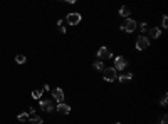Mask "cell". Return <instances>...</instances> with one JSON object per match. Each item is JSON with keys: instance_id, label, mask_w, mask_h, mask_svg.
<instances>
[{"instance_id": "obj_17", "label": "cell", "mask_w": 168, "mask_h": 124, "mask_svg": "<svg viewBox=\"0 0 168 124\" xmlns=\"http://www.w3.org/2000/svg\"><path fill=\"white\" fill-rule=\"evenodd\" d=\"M19 121H22V122H25V121H29V113H22V114H19Z\"/></svg>"}, {"instance_id": "obj_16", "label": "cell", "mask_w": 168, "mask_h": 124, "mask_svg": "<svg viewBox=\"0 0 168 124\" xmlns=\"http://www.w3.org/2000/svg\"><path fill=\"white\" fill-rule=\"evenodd\" d=\"M30 124H44L42 117H39V116H34V117L30 119Z\"/></svg>"}, {"instance_id": "obj_15", "label": "cell", "mask_w": 168, "mask_h": 124, "mask_svg": "<svg viewBox=\"0 0 168 124\" xmlns=\"http://www.w3.org/2000/svg\"><path fill=\"white\" fill-rule=\"evenodd\" d=\"M25 60H27V57L24 55V54H17V57H15V62H17V64H25Z\"/></svg>"}, {"instance_id": "obj_1", "label": "cell", "mask_w": 168, "mask_h": 124, "mask_svg": "<svg viewBox=\"0 0 168 124\" xmlns=\"http://www.w3.org/2000/svg\"><path fill=\"white\" fill-rule=\"evenodd\" d=\"M103 79L106 82H114L118 79V72H116V69L114 67H106L104 71H103Z\"/></svg>"}, {"instance_id": "obj_14", "label": "cell", "mask_w": 168, "mask_h": 124, "mask_svg": "<svg viewBox=\"0 0 168 124\" xmlns=\"http://www.w3.org/2000/svg\"><path fill=\"white\" fill-rule=\"evenodd\" d=\"M42 94H44V89H35V91H32V97H34V99H40V97H42Z\"/></svg>"}, {"instance_id": "obj_5", "label": "cell", "mask_w": 168, "mask_h": 124, "mask_svg": "<svg viewBox=\"0 0 168 124\" xmlns=\"http://www.w3.org/2000/svg\"><path fill=\"white\" fill-rule=\"evenodd\" d=\"M126 65H128V60H126V57H123V55L114 57V69H116V72H118V71H123Z\"/></svg>"}, {"instance_id": "obj_10", "label": "cell", "mask_w": 168, "mask_h": 124, "mask_svg": "<svg viewBox=\"0 0 168 124\" xmlns=\"http://www.w3.org/2000/svg\"><path fill=\"white\" fill-rule=\"evenodd\" d=\"M150 37H151V39H160V37H161V29L153 27V29L150 30Z\"/></svg>"}, {"instance_id": "obj_19", "label": "cell", "mask_w": 168, "mask_h": 124, "mask_svg": "<svg viewBox=\"0 0 168 124\" xmlns=\"http://www.w3.org/2000/svg\"><path fill=\"white\" fill-rule=\"evenodd\" d=\"M161 27L163 29L168 27V17H166V15H163V19H161Z\"/></svg>"}, {"instance_id": "obj_7", "label": "cell", "mask_w": 168, "mask_h": 124, "mask_svg": "<svg viewBox=\"0 0 168 124\" xmlns=\"http://www.w3.org/2000/svg\"><path fill=\"white\" fill-rule=\"evenodd\" d=\"M52 97H54L59 104H61V102H64V91L61 87H56L54 91H52Z\"/></svg>"}, {"instance_id": "obj_4", "label": "cell", "mask_w": 168, "mask_h": 124, "mask_svg": "<svg viewBox=\"0 0 168 124\" xmlns=\"http://www.w3.org/2000/svg\"><path fill=\"white\" fill-rule=\"evenodd\" d=\"M150 47V39L146 35H140L136 39V49L138 51H145V49Z\"/></svg>"}, {"instance_id": "obj_3", "label": "cell", "mask_w": 168, "mask_h": 124, "mask_svg": "<svg viewBox=\"0 0 168 124\" xmlns=\"http://www.w3.org/2000/svg\"><path fill=\"white\" fill-rule=\"evenodd\" d=\"M136 27H138V24H136V20H133V19H126L125 24L121 25L123 30H125V32H129V34L136 30Z\"/></svg>"}, {"instance_id": "obj_2", "label": "cell", "mask_w": 168, "mask_h": 124, "mask_svg": "<svg viewBox=\"0 0 168 124\" xmlns=\"http://www.w3.org/2000/svg\"><path fill=\"white\" fill-rule=\"evenodd\" d=\"M83 20L79 12H71V14H67V17H66V22L69 24V25H77V24Z\"/></svg>"}, {"instance_id": "obj_22", "label": "cell", "mask_w": 168, "mask_h": 124, "mask_svg": "<svg viewBox=\"0 0 168 124\" xmlns=\"http://www.w3.org/2000/svg\"><path fill=\"white\" fill-rule=\"evenodd\" d=\"M59 32L61 34H66V27H59Z\"/></svg>"}, {"instance_id": "obj_21", "label": "cell", "mask_w": 168, "mask_h": 124, "mask_svg": "<svg viewBox=\"0 0 168 124\" xmlns=\"http://www.w3.org/2000/svg\"><path fill=\"white\" fill-rule=\"evenodd\" d=\"M146 27H148V25H146V22H143V24H141V25H140V29H141V30H143V32H145V30H146Z\"/></svg>"}, {"instance_id": "obj_11", "label": "cell", "mask_w": 168, "mask_h": 124, "mask_svg": "<svg viewBox=\"0 0 168 124\" xmlns=\"http://www.w3.org/2000/svg\"><path fill=\"white\" fill-rule=\"evenodd\" d=\"M129 14H131V9H129V7L123 5L121 9H120V15H121V17H129Z\"/></svg>"}, {"instance_id": "obj_23", "label": "cell", "mask_w": 168, "mask_h": 124, "mask_svg": "<svg viewBox=\"0 0 168 124\" xmlns=\"http://www.w3.org/2000/svg\"><path fill=\"white\" fill-rule=\"evenodd\" d=\"M118 124H121V122H118Z\"/></svg>"}, {"instance_id": "obj_13", "label": "cell", "mask_w": 168, "mask_h": 124, "mask_svg": "<svg viewBox=\"0 0 168 124\" xmlns=\"http://www.w3.org/2000/svg\"><path fill=\"white\" fill-rule=\"evenodd\" d=\"M93 67L96 69V71H104V62H101V60H96L93 64Z\"/></svg>"}, {"instance_id": "obj_8", "label": "cell", "mask_w": 168, "mask_h": 124, "mask_svg": "<svg viewBox=\"0 0 168 124\" xmlns=\"http://www.w3.org/2000/svg\"><path fill=\"white\" fill-rule=\"evenodd\" d=\"M40 109H42V111H46V113H51V111L52 109H56V106L54 104H52V102L51 101H47V99H44V101H40Z\"/></svg>"}, {"instance_id": "obj_12", "label": "cell", "mask_w": 168, "mask_h": 124, "mask_svg": "<svg viewBox=\"0 0 168 124\" xmlns=\"http://www.w3.org/2000/svg\"><path fill=\"white\" fill-rule=\"evenodd\" d=\"M131 79H133V74H131V72H126V74H123V76H120V81L121 82H128Z\"/></svg>"}, {"instance_id": "obj_20", "label": "cell", "mask_w": 168, "mask_h": 124, "mask_svg": "<svg viewBox=\"0 0 168 124\" xmlns=\"http://www.w3.org/2000/svg\"><path fill=\"white\" fill-rule=\"evenodd\" d=\"M166 119H168V117H166V114H163V116H161V124H166V122H168Z\"/></svg>"}, {"instance_id": "obj_18", "label": "cell", "mask_w": 168, "mask_h": 124, "mask_svg": "<svg viewBox=\"0 0 168 124\" xmlns=\"http://www.w3.org/2000/svg\"><path fill=\"white\" fill-rule=\"evenodd\" d=\"M166 102H168V96H166V94H163V97H161V101H160V104H161L163 107H166Z\"/></svg>"}, {"instance_id": "obj_9", "label": "cell", "mask_w": 168, "mask_h": 124, "mask_svg": "<svg viewBox=\"0 0 168 124\" xmlns=\"http://www.w3.org/2000/svg\"><path fill=\"white\" fill-rule=\"evenodd\" d=\"M56 111L59 114H69V113H71V106L66 104V102H61V104L56 106Z\"/></svg>"}, {"instance_id": "obj_6", "label": "cell", "mask_w": 168, "mask_h": 124, "mask_svg": "<svg viewBox=\"0 0 168 124\" xmlns=\"http://www.w3.org/2000/svg\"><path fill=\"white\" fill-rule=\"evenodd\" d=\"M98 57H99V60L103 62V59H111L113 54L109 51L108 47H99V51H98Z\"/></svg>"}]
</instances>
